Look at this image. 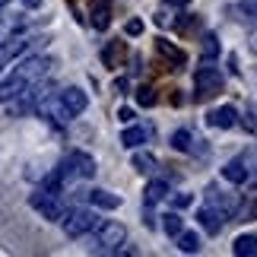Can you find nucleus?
I'll use <instances>...</instances> for the list:
<instances>
[{
	"label": "nucleus",
	"mask_w": 257,
	"mask_h": 257,
	"mask_svg": "<svg viewBox=\"0 0 257 257\" xmlns=\"http://www.w3.org/2000/svg\"><path fill=\"white\" fill-rule=\"evenodd\" d=\"M175 241H178V251H181V254H197V251H200V235L191 232V229H181L175 235Z\"/></svg>",
	"instance_id": "nucleus-16"
},
{
	"label": "nucleus",
	"mask_w": 257,
	"mask_h": 257,
	"mask_svg": "<svg viewBox=\"0 0 257 257\" xmlns=\"http://www.w3.org/2000/svg\"><path fill=\"white\" fill-rule=\"evenodd\" d=\"M124 32H127V35H140V32H143V19H131V23L124 26Z\"/></svg>",
	"instance_id": "nucleus-23"
},
{
	"label": "nucleus",
	"mask_w": 257,
	"mask_h": 257,
	"mask_svg": "<svg viewBox=\"0 0 257 257\" xmlns=\"http://www.w3.org/2000/svg\"><path fill=\"white\" fill-rule=\"evenodd\" d=\"M137 102H140L143 108H153V105H156V89L140 86V89H137Z\"/></svg>",
	"instance_id": "nucleus-21"
},
{
	"label": "nucleus",
	"mask_w": 257,
	"mask_h": 257,
	"mask_svg": "<svg viewBox=\"0 0 257 257\" xmlns=\"http://www.w3.org/2000/svg\"><path fill=\"white\" fill-rule=\"evenodd\" d=\"M29 86H32V83H29V80H26V76L19 73V70H13V73H10L4 83H0V105H7V102H16V98L23 95Z\"/></svg>",
	"instance_id": "nucleus-8"
},
{
	"label": "nucleus",
	"mask_w": 257,
	"mask_h": 257,
	"mask_svg": "<svg viewBox=\"0 0 257 257\" xmlns=\"http://www.w3.org/2000/svg\"><path fill=\"white\" fill-rule=\"evenodd\" d=\"M23 7H29V10H35V7H42V0H23Z\"/></svg>",
	"instance_id": "nucleus-28"
},
{
	"label": "nucleus",
	"mask_w": 257,
	"mask_h": 257,
	"mask_svg": "<svg viewBox=\"0 0 257 257\" xmlns=\"http://www.w3.org/2000/svg\"><path fill=\"white\" fill-rule=\"evenodd\" d=\"M222 178L229 184H244L248 181V165H244V159H232L222 165Z\"/></svg>",
	"instance_id": "nucleus-14"
},
{
	"label": "nucleus",
	"mask_w": 257,
	"mask_h": 257,
	"mask_svg": "<svg viewBox=\"0 0 257 257\" xmlns=\"http://www.w3.org/2000/svg\"><path fill=\"white\" fill-rule=\"evenodd\" d=\"M181 229H184V219H181V213H178V210H169V213L162 216V232L169 235V238H175Z\"/></svg>",
	"instance_id": "nucleus-17"
},
{
	"label": "nucleus",
	"mask_w": 257,
	"mask_h": 257,
	"mask_svg": "<svg viewBox=\"0 0 257 257\" xmlns=\"http://www.w3.org/2000/svg\"><path fill=\"white\" fill-rule=\"evenodd\" d=\"M248 48H251V54H257V29H254L251 38H248Z\"/></svg>",
	"instance_id": "nucleus-26"
},
{
	"label": "nucleus",
	"mask_w": 257,
	"mask_h": 257,
	"mask_svg": "<svg viewBox=\"0 0 257 257\" xmlns=\"http://www.w3.org/2000/svg\"><path fill=\"white\" fill-rule=\"evenodd\" d=\"M206 124L216 127V131H229V127L238 124V108H235V105H219V108H213V111L206 114Z\"/></svg>",
	"instance_id": "nucleus-9"
},
{
	"label": "nucleus",
	"mask_w": 257,
	"mask_h": 257,
	"mask_svg": "<svg viewBox=\"0 0 257 257\" xmlns=\"http://www.w3.org/2000/svg\"><path fill=\"white\" fill-rule=\"evenodd\" d=\"M165 4H169V7H187L191 0H165Z\"/></svg>",
	"instance_id": "nucleus-27"
},
{
	"label": "nucleus",
	"mask_w": 257,
	"mask_h": 257,
	"mask_svg": "<svg viewBox=\"0 0 257 257\" xmlns=\"http://www.w3.org/2000/svg\"><path fill=\"white\" fill-rule=\"evenodd\" d=\"M232 254L235 257H257V235L248 232V235H238L232 241Z\"/></svg>",
	"instance_id": "nucleus-15"
},
{
	"label": "nucleus",
	"mask_w": 257,
	"mask_h": 257,
	"mask_svg": "<svg viewBox=\"0 0 257 257\" xmlns=\"http://www.w3.org/2000/svg\"><path fill=\"white\" fill-rule=\"evenodd\" d=\"M169 194H172L169 178H153V181L146 184V191H143V206H156V203H162Z\"/></svg>",
	"instance_id": "nucleus-11"
},
{
	"label": "nucleus",
	"mask_w": 257,
	"mask_h": 257,
	"mask_svg": "<svg viewBox=\"0 0 257 257\" xmlns=\"http://www.w3.org/2000/svg\"><path fill=\"white\" fill-rule=\"evenodd\" d=\"M194 89H197V98H210L216 92H222L219 67H200V70L194 73Z\"/></svg>",
	"instance_id": "nucleus-7"
},
{
	"label": "nucleus",
	"mask_w": 257,
	"mask_h": 257,
	"mask_svg": "<svg viewBox=\"0 0 257 257\" xmlns=\"http://www.w3.org/2000/svg\"><path fill=\"white\" fill-rule=\"evenodd\" d=\"M146 137H150V131L140 124H127L124 131H121V143L127 146V150H137V146H143L146 143Z\"/></svg>",
	"instance_id": "nucleus-13"
},
{
	"label": "nucleus",
	"mask_w": 257,
	"mask_h": 257,
	"mask_svg": "<svg viewBox=\"0 0 257 257\" xmlns=\"http://www.w3.org/2000/svg\"><path fill=\"white\" fill-rule=\"evenodd\" d=\"M172 203H175V210H181V206L194 203V197H191V194H175V197H172Z\"/></svg>",
	"instance_id": "nucleus-24"
},
{
	"label": "nucleus",
	"mask_w": 257,
	"mask_h": 257,
	"mask_svg": "<svg viewBox=\"0 0 257 257\" xmlns=\"http://www.w3.org/2000/svg\"><path fill=\"white\" fill-rule=\"evenodd\" d=\"M57 172H61L64 181H70V178H92L95 175V159L83 150H70L64 156V162L57 165Z\"/></svg>",
	"instance_id": "nucleus-3"
},
{
	"label": "nucleus",
	"mask_w": 257,
	"mask_h": 257,
	"mask_svg": "<svg viewBox=\"0 0 257 257\" xmlns=\"http://www.w3.org/2000/svg\"><path fill=\"white\" fill-rule=\"evenodd\" d=\"M29 206H32L35 213H42V219L48 222H61L64 219V213H67V206L61 200V194H51V191H32L29 194Z\"/></svg>",
	"instance_id": "nucleus-2"
},
{
	"label": "nucleus",
	"mask_w": 257,
	"mask_h": 257,
	"mask_svg": "<svg viewBox=\"0 0 257 257\" xmlns=\"http://www.w3.org/2000/svg\"><path fill=\"white\" fill-rule=\"evenodd\" d=\"M86 203L95 206V210H117L121 206V194H111L105 187H92V191H86Z\"/></svg>",
	"instance_id": "nucleus-10"
},
{
	"label": "nucleus",
	"mask_w": 257,
	"mask_h": 257,
	"mask_svg": "<svg viewBox=\"0 0 257 257\" xmlns=\"http://www.w3.org/2000/svg\"><path fill=\"white\" fill-rule=\"evenodd\" d=\"M4 7H7V0H0V13H4Z\"/></svg>",
	"instance_id": "nucleus-29"
},
{
	"label": "nucleus",
	"mask_w": 257,
	"mask_h": 257,
	"mask_svg": "<svg viewBox=\"0 0 257 257\" xmlns=\"http://www.w3.org/2000/svg\"><path fill=\"white\" fill-rule=\"evenodd\" d=\"M229 219H232V216L225 213L222 206H216V203H206V206H200V210H197V225H200L206 235H219Z\"/></svg>",
	"instance_id": "nucleus-6"
},
{
	"label": "nucleus",
	"mask_w": 257,
	"mask_h": 257,
	"mask_svg": "<svg viewBox=\"0 0 257 257\" xmlns=\"http://www.w3.org/2000/svg\"><path fill=\"white\" fill-rule=\"evenodd\" d=\"M159 51H162V54H169V57H172L175 64H184V54L178 51V48H172L169 42H159Z\"/></svg>",
	"instance_id": "nucleus-22"
},
{
	"label": "nucleus",
	"mask_w": 257,
	"mask_h": 257,
	"mask_svg": "<svg viewBox=\"0 0 257 257\" xmlns=\"http://www.w3.org/2000/svg\"><path fill=\"white\" fill-rule=\"evenodd\" d=\"M98 222H102V216L95 213V206H73V210L64 213V235L67 238H83V235H92L98 229Z\"/></svg>",
	"instance_id": "nucleus-1"
},
{
	"label": "nucleus",
	"mask_w": 257,
	"mask_h": 257,
	"mask_svg": "<svg viewBox=\"0 0 257 257\" xmlns=\"http://www.w3.org/2000/svg\"><path fill=\"white\" fill-rule=\"evenodd\" d=\"M117 117H121L124 124H131V117H134V111H131V108H121V111H117Z\"/></svg>",
	"instance_id": "nucleus-25"
},
{
	"label": "nucleus",
	"mask_w": 257,
	"mask_h": 257,
	"mask_svg": "<svg viewBox=\"0 0 257 257\" xmlns=\"http://www.w3.org/2000/svg\"><path fill=\"white\" fill-rule=\"evenodd\" d=\"M86 105H89V95L83 92V89H80V86H67L64 92L57 95L54 111L61 114V121H70V117H76V114L86 111Z\"/></svg>",
	"instance_id": "nucleus-5"
},
{
	"label": "nucleus",
	"mask_w": 257,
	"mask_h": 257,
	"mask_svg": "<svg viewBox=\"0 0 257 257\" xmlns=\"http://www.w3.org/2000/svg\"><path fill=\"white\" fill-rule=\"evenodd\" d=\"M235 13H238V19H257V0H238Z\"/></svg>",
	"instance_id": "nucleus-20"
},
{
	"label": "nucleus",
	"mask_w": 257,
	"mask_h": 257,
	"mask_svg": "<svg viewBox=\"0 0 257 257\" xmlns=\"http://www.w3.org/2000/svg\"><path fill=\"white\" fill-rule=\"evenodd\" d=\"M191 143H194V134L187 131V127H178V131L172 134V146L178 153H191Z\"/></svg>",
	"instance_id": "nucleus-18"
},
{
	"label": "nucleus",
	"mask_w": 257,
	"mask_h": 257,
	"mask_svg": "<svg viewBox=\"0 0 257 257\" xmlns=\"http://www.w3.org/2000/svg\"><path fill=\"white\" fill-rule=\"evenodd\" d=\"M92 235H95L98 251H121V244L127 241V225L117 222V219H102Z\"/></svg>",
	"instance_id": "nucleus-4"
},
{
	"label": "nucleus",
	"mask_w": 257,
	"mask_h": 257,
	"mask_svg": "<svg viewBox=\"0 0 257 257\" xmlns=\"http://www.w3.org/2000/svg\"><path fill=\"white\" fill-rule=\"evenodd\" d=\"M131 165H134L140 175H153L156 169H159V159H156L153 153H146V150H140V146H137L134 156H131Z\"/></svg>",
	"instance_id": "nucleus-12"
},
{
	"label": "nucleus",
	"mask_w": 257,
	"mask_h": 257,
	"mask_svg": "<svg viewBox=\"0 0 257 257\" xmlns=\"http://www.w3.org/2000/svg\"><path fill=\"white\" fill-rule=\"evenodd\" d=\"M92 26L95 29H108V0H98L95 4V10H92Z\"/></svg>",
	"instance_id": "nucleus-19"
}]
</instances>
